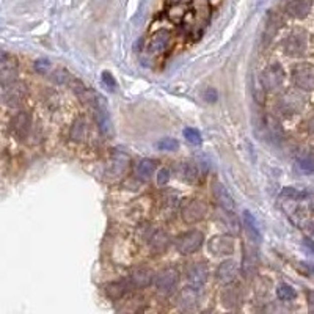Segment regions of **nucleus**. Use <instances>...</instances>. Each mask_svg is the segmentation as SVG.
<instances>
[{
	"label": "nucleus",
	"instance_id": "6e6552de",
	"mask_svg": "<svg viewBox=\"0 0 314 314\" xmlns=\"http://www.w3.org/2000/svg\"><path fill=\"white\" fill-rule=\"evenodd\" d=\"M239 273V264L234 259H226L223 261L215 270V281L220 284H232V281L238 278Z\"/></svg>",
	"mask_w": 314,
	"mask_h": 314
},
{
	"label": "nucleus",
	"instance_id": "0eeeda50",
	"mask_svg": "<svg viewBox=\"0 0 314 314\" xmlns=\"http://www.w3.org/2000/svg\"><path fill=\"white\" fill-rule=\"evenodd\" d=\"M207 248H209V252L215 256H226V255L234 253L236 242L232 239V236L220 234V236H214V238L209 241Z\"/></svg>",
	"mask_w": 314,
	"mask_h": 314
},
{
	"label": "nucleus",
	"instance_id": "dca6fc26",
	"mask_svg": "<svg viewBox=\"0 0 314 314\" xmlns=\"http://www.w3.org/2000/svg\"><path fill=\"white\" fill-rule=\"evenodd\" d=\"M95 120L101 129L102 134H109L112 129V123H110V116L107 113V110L104 109V106L99 102V99L95 101Z\"/></svg>",
	"mask_w": 314,
	"mask_h": 314
},
{
	"label": "nucleus",
	"instance_id": "bb28decb",
	"mask_svg": "<svg viewBox=\"0 0 314 314\" xmlns=\"http://www.w3.org/2000/svg\"><path fill=\"white\" fill-rule=\"evenodd\" d=\"M159 151H176L179 148V141L176 138H161L159 141H155V145H154Z\"/></svg>",
	"mask_w": 314,
	"mask_h": 314
},
{
	"label": "nucleus",
	"instance_id": "4c0bfd02",
	"mask_svg": "<svg viewBox=\"0 0 314 314\" xmlns=\"http://www.w3.org/2000/svg\"><path fill=\"white\" fill-rule=\"evenodd\" d=\"M173 2H179V0H173Z\"/></svg>",
	"mask_w": 314,
	"mask_h": 314
},
{
	"label": "nucleus",
	"instance_id": "7ed1b4c3",
	"mask_svg": "<svg viewBox=\"0 0 314 314\" xmlns=\"http://www.w3.org/2000/svg\"><path fill=\"white\" fill-rule=\"evenodd\" d=\"M207 212H209L207 204L203 200L192 198V200H187L184 204H182L181 218L184 220L187 225H195V223L203 221L207 217Z\"/></svg>",
	"mask_w": 314,
	"mask_h": 314
},
{
	"label": "nucleus",
	"instance_id": "412c9836",
	"mask_svg": "<svg viewBox=\"0 0 314 314\" xmlns=\"http://www.w3.org/2000/svg\"><path fill=\"white\" fill-rule=\"evenodd\" d=\"M24 96H25V88H24L22 84H15V82H13V85L5 90V102L11 104V106L22 102Z\"/></svg>",
	"mask_w": 314,
	"mask_h": 314
},
{
	"label": "nucleus",
	"instance_id": "a211bd4d",
	"mask_svg": "<svg viewBox=\"0 0 314 314\" xmlns=\"http://www.w3.org/2000/svg\"><path fill=\"white\" fill-rule=\"evenodd\" d=\"M196 292H198V289H195L192 286L186 287V289H182L179 292V305L182 309H187V311L195 309L196 303H198V294Z\"/></svg>",
	"mask_w": 314,
	"mask_h": 314
},
{
	"label": "nucleus",
	"instance_id": "6ab92c4d",
	"mask_svg": "<svg viewBox=\"0 0 314 314\" xmlns=\"http://www.w3.org/2000/svg\"><path fill=\"white\" fill-rule=\"evenodd\" d=\"M154 170H155V164L151 159H141L134 167V175L141 181H148L152 178Z\"/></svg>",
	"mask_w": 314,
	"mask_h": 314
},
{
	"label": "nucleus",
	"instance_id": "c756f323",
	"mask_svg": "<svg viewBox=\"0 0 314 314\" xmlns=\"http://www.w3.org/2000/svg\"><path fill=\"white\" fill-rule=\"evenodd\" d=\"M297 164L300 167V170L305 173H312L314 172V159L309 155H302L297 159Z\"/></svg>",
	"mask_w": 314,
	"mask_h": 314
},
{
	"label": "nucleus",
	"instance_id": "20e7f679",
	"mask_svg": "<svg viewBox=\"0 0 314 314\" xmlns=\"http://www.w3.org/2000/svg\"><path fill=\"white\" fill-rule=\"evenodd\" d=\"M292 81L297 88L303 91L314 90V66L309 63H300L292 69Z\"/></svg>",
	"mask_w": 314,
	"mask_h": 314
},
{
	"label": "nucleus",
	"instance_id": "4468645a",
	"mask_svg": "<svg viewBox=\"0 0 314 314\" xmlns=\"http://www.w3.org/2000/svg\"><path fill=\"white\" fill-rule=\"evenodd\" d=\"M132 289H134V287H132V284H130L129 278H124V280H120V281L109 283L106 286V294L112 300H120L121 297H124L126 294H129Z\"/></svg>",
	"mask_w": 314,
	"mask_h": 314
},
{
	"label": "nucleus",
	"instance_id": "f3484780",
	"mask_svg": "<svg viewBox=\"0 0 314 314\" xmlns=\"http://www.w3.org/2000/svg\"><path fill=\"white\" fill-rule=\"evenodd\" d=\"M170 242H172V238H170L168 232L154 231V234L151 236V239H149V247H151L152 253H162L168 248Z\"/></svg>",
	"mask_w": 314,
	"mask_h": 314
},
{
	"label": "nucleus",
	"instance_id": "7c9ffc66",
	"mask_svg": "<svg viewBox=\"0 0 314 314\" xmlns=\"http://www.w3.org/2000/svg\"><path fill=\"white\" fill-rule=\"evenodd\" d=\"M277 29H278V21H277V18L270 16V19L267 22V27H266V33H264V41L269 43L270 39L273 38L275 32H277Z\"/></svg>",
	"mask_w": 314,
	"mask_h": 314
},
{
	"label": "nucleus",
	"instance_id": "9b49d317",
	"mask_svg": "<svg viewBox=\"0 0 314 314\" xmlns=\"http://www.w3.org/2000/svg\"><path fill=\"white\" fill-rule=\"evenodd\" d=\"M32 127V116L27 112H18L11 120V132L19 138H25Z\"/></svg>",
	"mask_w": 314,
	"mask_h": 314
},
{
	"label": "nucleus",
	"instance_id": "473e14b6",
	"mask_svg": "<svg viewBox=\"0 0 314 314\" xmlns=\"http://www.w3.org/2000/svg\"><path fill=\"white\" fill-rule=\"evenodd\" d=\"M101 78H102V82H104V85H106L109 90H115L116 88V81L113 78V75L109 72V71H104L102 72V75H101Z\"/></svg>",
	"mask_w": 314,
	"mask_h": 314
},
{
	"label": "nucleus",
	"instance_id": "39448f33",
	"mask_svg": "<svg viewBox=\"0 0 314 314\" xmlns=\"http://www.w3.org/2000/svg\"><path fill=\"white\" fill-rule=\"evenodd\" d=\"M306 44H308L306 33L295 30L286 36V39L283 41V49L286 52V55L289 57H302L306 50Z\"/></svg>",
	"mask_w": 314,
	"mask_h": 314
},
{
	"label": "nucleus",
	"instance_id": "2eb2a0df",
	"mask_svg": "<svg viewBox=\"0 0 314 314\" xmlns=\"http://www.w3.org/2000/svg\"><path fill=\"white\" fill-rule=\"evenodd\" d=\"M178 176L187 182V184H196L200 179V173H198V168H196L195 164L192 162H182L178 165Z\"/></svg>",
	"mask_w": 314,
	"mask_h": 314
},
{
	"label": "nucleus",
	"instance_id": "423d86ee",
	"mask_svg": "<svg viewBox=\"0 0 314 314\" xmlns=\"http://www.w3.org/2000/svg\"><path fill=\"white\" fill-rule=\"evenodd\" d=\"M284 82V69L278 63H272L261 74V85L266 91L277 90Z\"/></svg>",
	"mask_w": 314,
	"mask_h": 314
},
{
	"label": "nucleus",
	"instance_id": "cd10ccee",
	"mask_svg": "<svg viewBox=\"0 0 314 314\" xmlns=\"http://www.w3.org/2000/svg\"><path fill=\"white\" fill-rule=\"evenodd\" d=\"M168 39H170V35L167 32H159V33L154 36V39H152V49L157 50V52L167 50Z\"/></svg>",
	"mask_w": 314,
	"mask_h": 314
},
{
	"label": "nucleus",
	"instance_id": "9d476101",
	"mask_svg": "<svg viewBox=\"0 0 314 314\" xmlns=\"http://www.w3.org/2000/svg\"><path fill=\"white\" fill-rule=\"evenodd\" d=\"M154 272L148 267H137L129 273V281L134 289H145L151 283H154Z\"/></svg>",
	"mask_w": 314,
	"mask_h": 314
},
{
	"label": "nucleus",
	"instance_id": "aec40b11",
	"mask_svg": "<svg viewBox=\"0 0 314 314\" xmlns=\"http://www.w3.org/2000/svg\"><path fill=\"white\" fill-rule=\"evenodd\" d=\"M18 68L8 60L0 63V85H11L16 81Z\"/></svg>",
	"mask_w": 314,
	"mask_h": 314
},
{
	"label": "nucleus",
	"instance_id": "5701e85b",
	"mask_svg": "<svg viewBox=\"0 0 314 314\" xmlns=\"http://www.w3.org/2000/svg\"><path fill=\"white\" fill-rule=\"evenodd\" d=\"M87 130H88L87 121L84 120V118H78V120H75L71 126L69 138L72 141H84L85 137H87Z\"/></svg>",
	"mask_w": 314,
	"mask_h": 314
},
{
	"label": "nucleus",
	"instance_id": "f03ea898",
	"mask_svg": "<svg viewBox=\"0 0 314 314\" xmlns=\"http://www.w3.org/2000/svg\"><path fill=\"white\" fill-rule=\"evenodd\" d=\"M204 244V234L200 229H190L178 236L175 241L176 252L181 255H192L198 252Z\"/></svg>",
	"mask_w": 314,
	"mask_h": 314
},
{
	"label": "nucleus",
	"instance_id": "72a5a7b5",
	"mask_svg": "<svg viewBox=\"0 0 314 314\" xmlns=\"http://www.w3.org/2000/svg\"><path fill=\"white\" fill-rule=\"evenodd\" d=\"M283 196H289V198H292V200H297V198H300V196H303V193L298 192L294 187H286L283 190Z\"/></svg>",
	"mask_w": 314,
	"mask_h": 314
},
{
	"label": "nucleus",
	"instance_id": "a878e982",
	"mask_svg": "<svg viewBox=\"0 0 314 314\" xmlns=\"http://www.w3.org/2000/svg\"><path fill=\"white\" fill-rule=\"evenodd\" d=\"M295 295H297L295 289H294L292 286H289V284L283 283V284H280L277 287V297L280 300H283V302H289V300H294Z\"/></svg>",
	"mask_w": 314,
	"mask_h": 314
},
{
	"label": "nucleus",
	"instance_id": "f704fd0d",
	"mask_svg": "<svg viewBox=\"0 0 314 314\" xmlns=\"http://www.w3.org/2000/svg\"><path fill=\"white\" fill-rule=\"evenodd\" d=\"M49 68H50V63L47 61V60H38L36 63H35V69L38 71V72H47L49 71Z\"/></svg>",
	"mask_w": 314,
	"mask_h": 314
},
{
	"label": "nucleus",
	"instance_id": "ddd939ff",
	"mask_svg": "<svg viewBox=\"0 0 314 314\" xmlns=\"http://www.w3.org/2000/svg\"><path fill=\"white\" fill-rule=\"evenodd\" d=\"M312 8V0H291L286 7L287 15L294 19H305Z\"/></svg>",
	"mask_w": 314,
	"mask_h": 314
},
{
	"label": "nucleus",
	"instance_id": "c85d7f7f",
	"mask_svg": "<svg viewBox=\"0 0 314 314\" xmlns=\"http://www.w3.org/2000/svg\"><path fill=\"white\" fill-rule=\"evenodd\" d=\"M184 138H186L189 143H192V145H201V141H203L201 134H200L196 129H193V127L184 129Z\"/></svg>",
	"mask_w": 314,
	"mask_h": 314
},
{
	"label": "nucleus",
	"instance_id": "e433bc0d",
	"mask_svg": "<svg viewBox=\"0 0 314 314\" xmlns=\"http://www.w3.org/2000/svg\"><path fill=\"white\" fill-rule=\"evenodd\" d=\"M5 60H8V54H7L5 50H2V49H0V63H2V61H5Z\"/></svg>",
	"mask_w": 314,
	"mask_h": 314
},
{
	"label": "nucleus",
	"instance_id": "b1692460",
	"mask_svg": "<svg viewBox=\"0 0 314 314\" xmlns=\"http://www.w3.org/2000/svg\"><path fill=\"white\" fill-rule=\"evenodd\" d=\"M221 303H223L226 308H234L239 303V291L236 286L226 284L225 291L221 292Z\"/></svg>",
	"mask_w": 314,
	"mask_h": 314
},
{
	"label": "nucleus",
	"instance_id": "2f4dec72",
	"mask_svg": "<svg viewBox=\"0 0 314 314\" xmlns=\"http://www.w3.org/2000/svg\"><path fill=\"white\" fill-rule=\"evenodd\" d=\"M157 184L159 186H167V182L170 181V170L168 168H161L159 172H157Z\"/></svg>",
	"mask_w": 314,
	"mask_h": 314
},
{
	"label": "nucleus",
	"instance_id": "f8f14e48",
	"mask_svg": "<svg viewBox=\"0 0 314 314\" xmlns=\"http://www.w3.org/2000/svg\"><path fill=\"white\" fill-rule=\"evenodd\" d=\"M212 195H214L215 201L218 203V206L223 209V211L234 212V200H232V196L229 195V192L226 190V187L221 184V182L214 181V184H212Z\"/></svg>",
	"mask_w": 314,
	"mask_h": 314
},
{
	"label": "nucleus",
	"instance_id": "4be33fe9",
	"mask_svg": "<svg viewBox=\"0 0 314 314\" xmlns=\"http://www.w3.org/2000/svg\"><path fill=\"white\" fill-rule=\"evenodd\" d=\"M278 107L286 112V113H294L300 109V98L294 93H286L280 102H278Z\"/></svg>",
	"mask_w": 314,
	"mask_h": 314
},
{
	"label": "nucleus",
	"instance_id": "1a4fd4ad",
	"mask_svg": "<svg viewBox=\"0 0 314 314\" xmlns=\"http://www.w3.org/2000/svg\"><path fill=\"white\" fill-rule=\"evenodd\" d=\"M207 277H209V270H207V266L204 263H195L187 270V283H189V286L195 287V289H198V291L206 284Z\"/></svg>",
	"mask_w": 314,
	"mask_h": 314
},
{
	"label": "nucleus",
	"instance_id": "393cba45",
	"mask_svg": "<svg viewBox=\"0 0 314 314\" xmlns=\"http://www.w3.org/2000/svg\"><path fill=\"white\" fill-rule=\"evenodd\" d=\"M244 226H245L247 232L250 234L255 241H258V242L261 241V232H259V228L256 225V220L248 211L244 212Z\"/></svg>",
	"mask_w": 314,
	"mask_h": 314
},
{
	"label": "nucleus",
	"instance_id": "c9c22d12",
	"mask_svg": "<svg viewBox=\"0 0 314 314\" xmlns=\"http://www.w3.org/2000/svg\"><path fill=\"white\" fill-rule=\"evenodd\" d=\"M204 98H206L207 102H215L217 98H218V95H217V91H215L214 88H209V90H206Z\"/></svg>",
	"mask_w": 314,
	"mask_h": 314
},
{
	"label": "nucleus",
	"instance_id": "f257e3e1",
	"mask_svg": "<svg viewBox=\"0 0 314 314\" xmlns=\"http://www.w3.org/2000/svg\"><path fill=\"white\" fill-rule=\"evenodd\" d=\"M178 281H179V270L173 266L157 272L154 277V286L157 294H161L162 297H170L176 291Z\"/></svg>",
	"mask_w": 314,
	"mask_h": 314
}]
</instances>
